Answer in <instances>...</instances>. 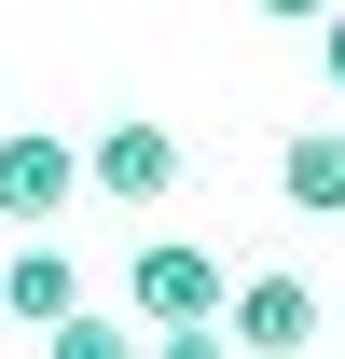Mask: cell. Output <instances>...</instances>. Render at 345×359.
Segmentation results:
<instances>
[{"label":"cell","instance_id":"8","mask_svg":"<svg viewBox=\"0 0 345 359\" xmlns=\"http://www.w3.org/2000/svg\"><path fill=\"white\" fill-rule=\"evenodd\" d=\"M249 14H290V28H304V14H332V0H249Z\"/></svg>","mask_w":345,"mask_h":359},{"label":"cell","instance_id":"5","mask_svg":"<svg viewBox=\"0 0 345 359\" xmlns=\"http://www.w3.org/2000/svg\"><path fill=\"white\" fill-rule=\"evenodd\" d=\"M69 304H83V263L28 235V249L0 263V318H14V332H55V318H69Z\"/></svg>","mask_w":345,"mask_h":359},{"label":"cell","instance_id":"1","mask_svg":"<svg viewBox=\"0 0 345 359\" xmlns=\"http://www.w3.org/2000/svg\"><path fill=\"white\" fill-rule=\"evenodd\" d=\"M221 290H235V276H221L194 235H152V249L125 263V318L152 332V346H208V332H221Z\"/></svg>","mask_w":345,"mask_h":359},{"label":"cell","instance_id":"4","mask_svg":"<svg viewBox=\"0 0 345 359\" xmlns=\"http://www.w3.org/2000/svg\"><path fill=\"white\" fill-rule=\"evenodd\" d=\"M221 346L304 359V346H318V290H304V276H249V290H221Z\"/></svg>","mask_w":345,"mask_h":359},{"label":"cell","instance_id":"2","mask_svg":"<svg viewBox=\"0 0 345 359\" xmlns=\"http://www.w3.org/2000/svg\"><path fill=\"white\" fill-rule=\"evenodd\" d=\"M83 194L166 208V194H180V125H97V138H83Z\"/></svg>","mask_w":345,"mask_h":359},{"label":"cell","instance_id":"7","mask_svg":"<svg viewBox=\"0 0 345 359\" xmlns=\"http://www.w3.org/2000/svg\"><path fill=\"white\" fill-rule=\"evenodd\" d=\"M318 55H332V97H345V0L318 14Z\"/></svg>","mask_w":345,"mask_h":359},{"label":"cell","instance_id":"3","mask_svg":"<svg viewBox=\"0 0 345 359\" xmlns=\"http://www.w3.org/2000/svg\"><path fill=\"white\" fill-rule=\"evenodd\" d=\"M69 194H83V138H55V125H14V138H0V222L42 235Z\"/></svg>","mask_w":345,"mask_h":359},{"label":"cell","instance_id":"6","mask_svg":"<svg viewBox=\"0 0 345 359\" xmlns=\"http://www.w3.org/2000/svg\"><path fill=\"white\" fill-rule=\"evenodd\" d=\"M276 194H290V208H318V222H332V208H345V125H304L290 152H276Z\"/></svg>","mask_w":345,"mask_h":359}]
</instances>
